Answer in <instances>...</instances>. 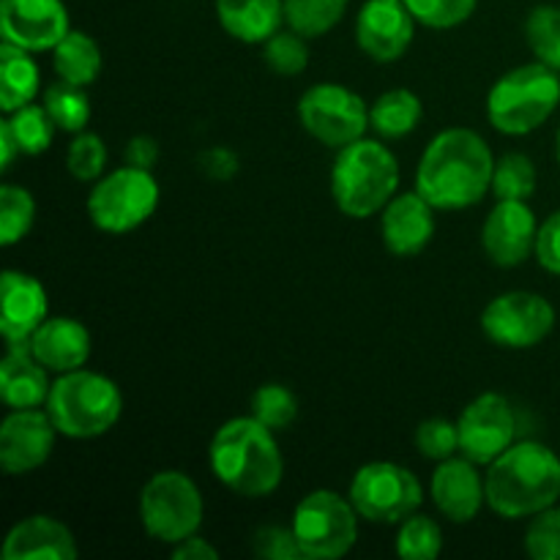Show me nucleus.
Instances as JSON below:
<instances>
[{"mask_svg":"<svg viewBox=\"0 0 560 560\" xmlns=\"http://www.w3.org/2000/svg\"><path fill=\"white\" fill-rule=\"evenodd\" d=\"M69 31L63 0H0V33L14 47L44 52L58 47Z\"/></svg>","mask_w":560,"mask_h":560,"instance_id":"4468645a","label":"nucleus"},{"mask_svg":"<svg viewBox=\"0 0 560 560\" xmlns=\"http://www.w3.org/2000/svg\"><path fill=\"white\" fill-rule=\"evenodd\" d=\"M124 410V397L109 377L98 372H63L52 383L47 397V413L60 435L91 441L113 430Z\"/></svg>","mask_w":560,"mask_h":560,"instance_id":"39448f33","label":"nucleus"},{"mask_svg":"<svg viewBox=\"0 0 560 560\" xmlns=\"http://www.w3.org/2000/svg\"><path fill=\"white\" fill-rule=\"evenodd\" d=\"M252 545H255V552L260 558H271V560L304 558L293 528L284 530V528H277V525H268V528L257 530L255 539H252Z\"/></svg>","mask_w":560,"mask_h":560,"instance_id":"a19ab883","label":"nucleus"},{"mask_svg":"<svg viewBox=\"0 0 560 560\" xmlns=\"http://www.w3.org/2000/svg\"><path fill=\"white\" fill-rule=\"evenodd\" d=\"M159 159V145L151 137H135L126 145V164L140 170H151Z\"/></svg>","mask_w":560,"mask_h":560,"instance_id":"37998d69","label":"nucleus"},{"mask_svg":"<svg viewBox=\"0 0 560 560\" xmlns=\"http://www.w3.org/2000/svg\"><path fill=\"white\" fill-rule=\"evenodd\" d=\"M47 366L31 350H9L0 364V394L11 410H27L47 405L49 388Z\"/></svg>","mask_w":560,"mask_h":560,"instance_id":"5701e85b","label":"nucleus"},{"mask_svg":"<svg viewBox=\"0 0 560 560\" xmlns=\"http://www.w3.org/2000/svg\"><path fill=\"white\" fill-rule=\"evenodd\" d=\"M299 120L323 145L345 148L364 137L370 126V107L350 88L323 82L301 96Z\"/></svg>","mask_w":560,"mask_h":560,"instance_id":"9b49d317","label":"nucleus"},{"mask_svg":"<svg viewBox=\"0 0 560 560\" xmlns=\"http://www.w3.org/2000/svg\"><path fill=\"white\" fill-rule=\"evenodd\" d=\"M31 350L49 372L82 370L91 355V334L74 317H47L31 337Z\"/></svg>","mask_w":560,"mask_h":560,"instance_id":"4be33fe9","label":"nucleus"},{"mask_svg":"<svg viewBox=\"0 0 560 560\" xmlns=\"http://www.w3.org/2000/svg\"><path fill=\"white\" fill-rule=\"evenodd\" d=\"M560 104V77L545 63L506 71L487 96V118L509 137L539 129Z\"/></svg>","mask_w":560,"mask_h":560,"instance_id":"423d86ee","label":"nucleus"},{"mask_svg":"<svg viewBox=\"0 0 560 560\" xmlns=\"http://www.w3.org/2000/svg\"><path fill=\"white\" fill-rule=\"evenodd\" d=\"M36 219V202L22 186H0V244L14 246L25 238Z\"/></svg>","mask_w":560,"mask_h":560,"instance_id":"7c9ffc66","label":"nucleus"},{"mask_svg":"<svg viewBox=\"0 0 560 560\" xmlns=\"http://www.w3.org/2000/svg\"><path fill=\"white\" fill-rule=\"evenodd\" d=\"M443 550L441 525L424 514H410L402 520V528L397 534V552L405 560H432Z\"/></svg>","mask_w":560,"mask_h":560,"instance_id":"72a5a7b5","label":"nucleus"},{"mask_svg":"<svg viewBox=\"0 0 560 560\" xmlns=\"http://www.w3.org/2000/svg\"><path fill=\"white\" fill-rule=\"evenodd\" d=\"M266 63L277 74H301L310 63V47L306 38L295 31H279L266 42Z\"/></svg>","mask_w":560,"mask_h":560,"instance_id":"c9c22d12","label":"nucleus"},{"mask_svg":"<svg viewBox=\"0 0 560 560\" xmlns=\"http://www.w3.org/2000/svg\"><path fill=\"white\" fill-rule=\"evenodd\" d=\"M536 260L545 271L560 277V211L547 217L536 235Z\"/></svg>","mask_w":560,"mask_h":560,"instance_id":"79ce46f5","label":"nucleus"},{"mask_svg":"<svg viewBox=\"0 0 560 560\" xmlns=\"http://www.w3.org/2000/svg\"><path fill=\"white\" fill-rule=\"evenodd\" d=\"M430 495L443 517L452 523H470L487 501V487L476 470V463H470L468 457H452L438 463L430 481Z\"/></svg>","mask_w":560,"mask_h":560,"instance_id":"a211bd4d","label":"nucleus"},{"mask_svg":"<svg viewBox=\"0 0 560 560\" xmlns=\"http://www.w3.org/2000/svg\"><path fill=\"white\" fill-rule=\"evenodd\" d=\"M416 446L427 459H452L459 448V427L446 419H427L416 430Z\"/></svg>","mask_w":560,"mask_h":560,"instance_id":"ea45409f","label":"nucleus"},{"mask_svg":"<svg viewBox=\"0 0 560 560\" xmlns=\"http://www.w3.org/2000/svg\"><path fill=\"white\" fill-rule=\"evenodd\" d=\"M58 427L47 410H11L0 424V465L5 474L22 476L42 468L55 448Z\"/></svg>","mask_w":560,"mask_h":560,"instance_id":"2eb2a0df","label":"nucleus"},{"mask_svg":"<svg viewBox=\"0 0 560 560\" xmlns=\"http://www.w3.org/2000/svg\"><path fill=\"white\" fill-rule=\"evenodd\" d=\"M44 107L52 115L55 126L71 135L85 131L88 120H91V102L85 96V88L74 85V82L58 80L44 91Z\"/></svg>","mask_w":560,"mask_h":560,"instance_id":"c85d7f7f","label":"nucleus"},{"mask_svg":"<svg viewBox=\"0 0 560 560\" xmlns=\"http://www.w3.org/2000/svg\"><path fill=\"white\" fill-rule=\"evenodd\" d=\"M525 38L539 63L560 71V5H536L525 20Z\"/></svg>","mask_w":560,"mask_h":560,"instance_id":"c756f323","label":"nucleus"},{"mask_svg":"<svg viewBox=\"0 0 560 560\" xmlns=\"http://www.w3.org/2000/svg\"><path fill=\"white\" fill-rule=\"evenodd\" d=\"M457 427L463 457H468L476 465H490L514 443L517 419H514L509 399L490 392L476 397L463 410Z\"/></svg>","mask_w":560,"mask_h":560,"instance_id":"ddd939ff","label":"nucleus"},{"mask_svg":"<svg viewBox=\"0 0 560 560\" xmlns=\"http://www.w3.org/2000/svg\"><path fill=\"white\" fill-rule=\"evenodd\" d=\"M536 235H539V224L528 202L498 200L481 230V244L495 266L514 268L528 260L530 252H536Z\"/></svg>","mask_w":560,"mask_h":560,"instance_id":"f3484780","label":"nucleus"},{"mask_svg":"<svg viewBox=\"0 0 560 560\" xmlns=\"http://www.w3.org/2000/svg\"><path fill=\"white\" fill-rule=\"evenodd\" d=\"M3 312H0V334L5 345L27 342L36 334V328L47 320L49 301L47 290L31 273H22L9 268L3 271Z\"/></svg>","mask_w":560,"mask_h":560,"instance_id":"aec40b11","label":"nucleus"},{"mask_svg":"<svg viewBox=\"0 0 560 560\" xmlns=\"http://www.w3.org/2000/svg\"><path fill=\"white\" fill-rule=\"evenodd\" d=\"M421 120V98L408 88H394L377 96L370 109V126L381 137L397 140L410 135Z\"/></svg>","mask_w":560,"mask_h":560,"instance_id":"bb28decb","label":"nucleus"},{"mask_svg":"<svg viewBox=\"0 0 560 560\" xmlns=\"http://www.w3.org/2000/svg\"><path fill=\"white\" fill-rule=\"evenodd\" d=\"M159 206V184L151 170L126 167L104 175L88 197V213L104 233H129L153 217Z\"/></svg>","mask_w":560,"mask_h":560,"instance_id":"1a4fd4ad","label":"nucleus"},{"mask_svg":"<svg viewBox=\"0 0 560 560\" xmlns=\"http://www.w3.org/2000/svg\"><path fill=\"white\" fill-rule=\"evenodd\" d=\"M38 85V66L31 52L14 44L3 42L0 47V107L3 113H16L20 107L36 98Z\"/></svg>","mask_w":560,"mask_h":560,"instance_id":"393cba45","label":"nucleus"},{"mask_svg":"<svg viewBox=\"0 0 560 560\" xmlns=\"http://www.w3.org/2000/svg\"><path fill=\"white\" fill-rule=\"evenodd\" d=\"M348 0H284V22L304 38H317L339 25Z\"/></svg>","mask_w":560,"mask_h":560,"instance_id":"cd10ccee","label":"nucleus"},{"mask_svg":"<svg viewBox=\"0 0 560 560\" xmlns=\"http://www.w3.org/2000/svg\"><path fill=\"white\" fill-rule=\"evenodd\" d=\"M16 153H22L20 142H16L14 131H11L9 120H3V124H0V156H3V170H9L11 164H14Z\"/></svg>","mask_w":560,"mask_h":560,"instance_id":"a18cd8bd","label":"nucleus"},{"mask_svg":"<svg viewBox=\"0 0 560 560\" xmlns=\"http://www.w3.org/2000/svg\"><path fill=\"white\" fill-rule=\"evenodd\" d=\"M224 31L244 44H266L284 25V0H217Z\"/></svg>","mask_w":560,"mask_h":560,"instance_id":"b1692460","label":"nucleus"},{"mask_svg":"<svg viewBox=\"0 0 560 560\" xmlns=\"http://www.w3.org/2000/svg\"><path fill=\"white\" fill-rule=\"evenodd\" d=\"M556 326V310L539 293L528 290H512L498 295L481 315V328L487 337L501 348H536L550 337Z\"/></svg>","mask_w":560,"mask_h":560,"instance_id":"f8f14e48","label":"nucleus"},{"mask_svg":"<svg viewBox=\"0 0 560 560\" xmlns=\"http://www.w3.org/2000/svg\"><path fill=\"white\" fill-rule=\"evenodd\" d=\"M252 416L271 427L273 432L284 430L299 416V399L290 388L279 386V383H266L252 394Z\"/></svg>","mask_w":560,"mask_h":560,"instance_id":"f704fd0d","label":"nucleus"},{"mask_svg":"<svg viewBox=\"0 0 560 560\" xmlns=\"http://www.w3.org/2000/svg\"><path fill=\"white\" fill-rule=\"evenodd\" d=\"M413 22L405 0H366L355 20V38L372 60L394 63L413 42Z\"/></svg>","mask_w":560,"mask_h":560,"instance_id":"dca6fc26","label":"nucleus"},{"mask_svg":"<svg viewBox=\"0 0 560 560\" xmlns=\"http://www.w3.org/2000/svg\"><path fill=\"white\" fill-rule=\"evenodd\" d=\"M66 164L77 180L98 178L104 173V164H107V148H104L102 137L93 135V131H80L69 145Z\"/></svg>","mask_w":560,"mask_h":560,"instance_id":"4c0bfd02","label":"nucleus"},{"mask_svg":"<svg viewBox=\"0 0 560 560\" xmlns=\"http://www.w3.org/2000/svg\"><path fill=\"white\" fill-rule=\"evenodd\" d=\"M52 63L60 80L88 88L102 74V49L88 33L69 31L52 49Z\"/></svg>","mask_w":560,"mask_h":560,"instance_id":"a878e982","label":"nucleus"},{"mask_svg":"<svg viewBox=\"0 0 560 560\" xmlns=\"http://www.w3.org/2000/svg\"><path fill=\"white\" fill-rule=\"evenodd\" d=\"M476 3L479 0H405L416 22L427 27H438V31L463 25L476 11Z\"/></svg>","mask_w":560,"mask_h":560,"instance_id":"e433bc0d","label":"nucleus"},{"mask_svg":"<svg viewBox=\"0 0 560 560\" xmlns=\"http://www.w3.org/2000/svg\"><path fill=\"white\" fill-rule=\"evenodd\" d=\"M173 558L175 560H213V558H219V550L195 534V536H189V539L173 545Z\"/></svg>","mask_w":560,"mask_h":560,"instance_id":"c03bdc74","label":"nucleus"},{"mask_svg":"<svg viewBox=\"0 0 560 560\" xmlns=\"http://www.w3.org/2000/svg\"><path fill=\"white\" fill-rule=\"evenodd\" d=\"M74 534L60 520L33 514L20 520L3 541V560H74Z\"/></svg>","mask_w":560,"mask_h":560,"instance_id":"412c9836","label":"nucleus"},{"mask_svg":"<svg viewBox=\"0 0 560 560\" xmlns=\"http://www.w3.org/2000/svg\"><path fill=\"white\" fill-rule=\"evenodd\" d=\"M397 186V156L383 142L361 137L339 148L331 170V195L345 217L370 219L394 200Z\"/></svg>","mask_w":560,"mask_h":560,"instance_id":"20e7f679","label":"nucleus"},{"mask_svg":"<svg viewBox=\"0 0 560 560\" xmlns=\"http://www.w3.org/2000/svg\"><path fill=\"white\" fill-rule=\"evenodd\" d=\"M424 501L419 479L394 463H370L359 468L350 485V503L370 523L394 525L416 514Z\"/></svg>","mask_w":560,"mask_h":560,"instance_id":"9d476101","label":"nucleus"},{"mask_svg":"<svg viewBox=\"0 0 560 560\" xmlns=\"http://www.w3.org/2000/svg\"><path fill=\"white\" fill-rule=\"evenodd\" d=\"M556 151H558V164H560V129H558V140H556Z\"/></svg>","mask_w":560,"mask_h":560,"instance_id":"49530a36","label":"nucleus"},{"mask_svg":"<svg viewBox=\"0 0 560 560\" xmlns=\"http://www.w3.org/2000/svg\"><path fill=\"white\" fill-rule=\"evenodd\" d=\"M383 244L392 255L413 257L424 249L435 233V206L419 195L405 191L383 208Z\"/></svg>","mask_w":560,"mask_h":560,"instance_id":"6ab92c4d","label":"nucleus"},{"mask_svg":"<svg viewBox=\"0 0 560 560\" xmlns=\"http://www.w3.org/2000/svg\"><path fill=\"white\" fill-rule=\"evenodd\" d=\"M355 506L331 490H315L295 506L293 534L304 558L334 560L353 550L359 536Z\"/></svg>","mask_w":560,"mask_h":560,"instance_id":"6e6552de","label":"nucleus"},{"mask_svg":"<svg viewBox=\"0 0 560 560\" xmlns=\"http://www.w3.org/2000/svg\"><path fill=\"white\" fill-rule=\"evenodd\" d=\"M202 509L206 506H202L200 490L180 470H162L142 487V525L148 536L164 545H178L195 536L202 525Z\"/></svg>","mask_w":560,"mask_h":560,"instance_id":"0eeeda50","label":"nucleus"},{"mask_svg":"<svg viewBox=\"0 0 560 560\" xmlns=\"http://www.w3.org/2000/svg\"><path fill=\"white\" fill-rule=\"evenodd\" d=\"M525 550L534 560H560V509L534 514L525 534Z\"/></svg>","mask_w":560,"mask_h":560,"instance_id":"58836bf2","label":"nucleus"},{"mask_svg":"<svg viewBox=\"0 0 560 560\" xmlns=\"http://www.w3.org/2000/svg\"><path fill=\"white\" fill-rule=\"evenodd\" d=\"M495 159L474 129H446L427 145L416 173V191L438 211L470 208L492 189Z\"/></svg>","mask_w":560,"mask_h":560,"instance_id":"f257e3e1","label":"nucleus"},{"mask_svg":"<svg viewBox=\"0 0 560 560\" xmlns=\"http://www.w3.org/2000/svg\"><path fill=\"white\" fill-rule=\"evenodd\" d=\"M211 470L228 490L244 498H266L282 485L284 459L271 427L255 416L230 419L211 441Z\"/></svg>","mask_w":560,"mask_h":560,"instance_id":"7ed1b4c3","label":"nucleus"},{"mask_svg":"<svg viewBox=\"0 0 560 560\" xmlns=\"http://www.w3.org/2000/svg\"><path fill=\"white\" fill-rule=\"evenodd\" d=\"M487 503L503 520H523L556 506L560 459L545 443H512L487 470Z\"/></svg>","mask_w":560,"mask_h":560,"instance_id":"f03ea898","label":"nucleus"},{"mask_svg":"<svg viewBox=\"0 0 560 560\" xmlns=\"http://www.w3.org/2000/svg\"><path fill=\"white\" fill-rule=\"evenodd\" d=\"M9 126L14 131L16 142H20V151L27 153V156H38V153L47 151L52 145L55 129H58L44 104L20 107L16 113H11Z\"/></svg>","mask_w":560,"mask_h":560,"instance_id":"2f4dec72","label":"nucleus"},{"mask_svg":"<svg viewBox=\"0 0 560 560\" xmlns=\"http://www.w3.org/2000/svg\"><path fill=\"white\" fill-rule=\"evenodd\" d=\"M536 191V167L523 153H506L495 162L492 195L498 200H528Z\"/></svg>","mask_w":560,"mask_h":560,"instance_id":"473e14b6","label":"nucleus"}]
</instances>
